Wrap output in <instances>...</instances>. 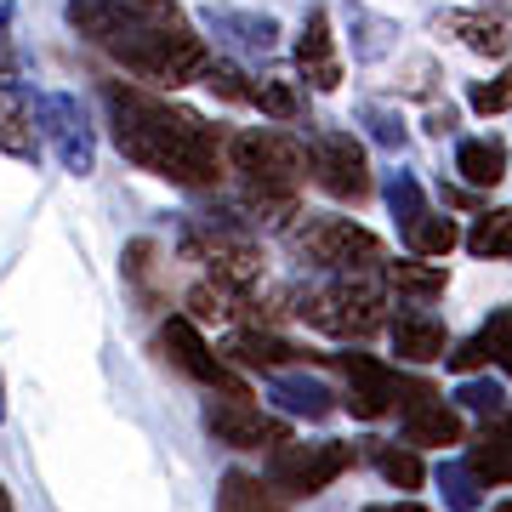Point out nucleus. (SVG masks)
Wrapping results in <instances>:
<instances>
[{"label":"nucleus","instance_id":"f03ea898","mask_svg":"<svg viewBox=\"0 0 512 512\" xmlns=\"http://www.w3.org/2000/svg\"><path fill=\"white\" fill-rule=\"evenodd\" d=\"M69 23L92 46H103L114 63H126L131 74L171 86V92L205 80L211 69L205 40L177 12H165V0H69Z\"/></svg>","mask_w":512,"mask_h":512},{"label":"nucleus","instance_id":"f257e3e1","mask_svg":"<svg viewBox=\"0 0 512 512\" xmlns=\"http://www.w3.org/2000/svg\"><path fill=\"white\" fill-rule=\"evenodd\" d=\"M109 120L114 148L148 177L177 188H217L228 177V137L205 126L194 109H177L171 97L109 80Z\"/></svg>","mask_w":512,"mask_h":512},{"label":"nucleus","instance_id":"9d476101","mask_svg":"<svg viewBox=\"0 0 512 512\" xmlns=\"http://www.w3.org/2000/svg\"><path fill=\"white\" fill-rule=\"evenodd\" d=\"M393 410H399V433L410 450H444V444H461V410L444 404L439 393L416 376H399V393H393Z\"/></svg>","mask_w":512,"mask_h":512},{"label":"nucleus","instance_id":"7c9ffc66","mask_svg":"<svg viewBox=\"0 0 512 512\" xmlns=\"http://www.w3.org/2000/svg\"><path fill=\"white\" fill-rule=\"evenodd\" d=\"M467 103H473V114H507L512 109V69L507 74H495V80H478L473 92H467Z\"/></svg>","mask_w":512,"mask_h":512},{"label":"nucleus","instance_id":"f8f14e48","mask_svg":"<svg viewBox=\"0 0 512 512\" xmlns=\"http://www.w3.org/2000/svg\"><path fill=\"white\" fill-rule=\"evenodd\" d=\"M336 370L348 376V410L359 421H382L393 410V393H399V370H387L382 359L370 353H336Z\"/></svg>","mask_w":512,"mask_h":512},{"label":"nucleus","instance_id":"5701e85b","mask_svg":"<svg viewBox=\"0 0 512 512\" xmlns=\"http://www.w3.org/2000/svg\"><path fill=\"white\" fill-rule=\"evenodd\" d=\"M399 234H404V245H410V256H427V262H433V256H450V251L461 245L456 222H450V217H439L433 205H421V211H416L410 222H404Z\"/></svg>","mask_w":512,"mask_h":512},{"label":"nucleus","instance_id":"6ab92c4d","mask_svg":"<svg viewBox=\"0 0 512 512\" xmlns=\"http://www.w3.org/2000/svg\"><path fill=\"white\" fill-rule=\"evenodd\" d=\"M268 393L285 416H308V421H325L336 410V393L325 382H313V376H291V370H274L268 376Z\"/></svg>","mask_w":512,"mask_h":512},{"label":"nucleus","instance_id":"39448f33","mask_svg":"<svg viewBox=\"0 0 512 512\" xmlns=\"http://www.w3.org/2000/svg\"><path fill=\"white\" fill-rule=\"evenodd\" d=\"M291 245L325 274H376L387 262L382 239L353 217H313L308 211V217L291 222Z\"/></svg>","mask_w":512,"mask_h":512},{"label":"nucleus","instance_id":"f3484780","mask_svg":"<svg viewBox=\"0 0 512 512\" xmlns=\"http://www.w3.org/2000/svg\"><path fill=\"white\" fill-rule=\"evenodd\" d=\"M387 330H393V353L410 365H433L450 353V336L433 313H399V319H387Z\"/></svg>","mask_w":512,"mask_h":512},{"label":"nucleus","instance_id":"c85d7f7f","mask_svg":"<svg viewBox=\"0 0 512 512\" xmlns=\"http://www.w3.org/2000/svg\"><path fill=\"white\" fill-rule=\"evenodd\" d=\"M154 245L148 239H137V245H126V279H131V291L143 296V302H160V262H154Z\"/></svg>","mask_w":512,"mask_h":512},{"label":"nucleus","instance_id":"a878e982","mask_svg":"<svg viewBox=\"0 0 512 512\" xmlns=\"http://www.w3.org/2000/svg\"><path fill=\"white\" fill-rule=\"evenodd\" d=\"M467 251L490 256V262H512V211H484V217L467 228Z\"/></svg>","mask_w":512,"mask_h":512},{"label":"nucleus","instance_id":"0eeeda50","mask_svg":"<svg viewBox=\"0 0 512 512\" xmlns=\"http://www.w3.org/2000/svg\"><path fill=\"white\" fill-rule=\"evenodd\" d=\"M353 444H342V439H285V444H274L268 450V484H274L285 501H302V495H319V490H330L336 478L353 467Z\"/></svg>","mask_w":512,"mask_h":512},{"label":"nucleus","instance_id":"f704fd0d","mask_svg":"<svg viewBox=\"0 0 512 512\" xmlns=\"http://www.w3.org/2000/svg\"><path fill=\"white\" fill-rule=\"evenodd\" d=\"M365 512H427V507L410 501V495H399V501H376V507H365Z\"/></svg>","mask_w":512,"mask_h":512},{"label":"nucleus","instance_id":"9b49d317","mask_svg":"<svg viewBox=\"0 0 512 512\" xmlns=\"http://www.w3.org/2000/svg\"><path fill=\"white\" fill-rule=\"evenodd\" d=\"M160 353H165L171 370H183L188 382L211 387V393H245L239 376H234V365H228L222 353H211V342L200 336V325H194L188 313H171V319L160 325Z\"/></svg>","mask_w":512,"mask_h":512},{"label":"nucleus","instance_id":"393cba45","mask_svg":"<svg viewBox=\"0 0 512 512\" xmlns=\"http://www.w3.org/2000/svg\"><path fill=\"white\" fill-rule=\"evenodd\" d=\"M370 461H376V473L393 484V490H421V478H427V467H421V456L410 450V444H365Z\"/></svg>","mask_w":512,"mask_h":512},{"label":"nucleus","instance_id":"473e14b6","mask_svg":"<svg viewBox=\"0 0 512 512\" xmlns=\"http://www.w3.org/2000/svg\"><path fill=\"white\" fill-rule=\"evenodd\" d=\"M205 86L222 92L228 103H251V86H245V74H239L234 63H211V69H205Z\"/></svg>","mask_w":512,"mask_h":512},{"label":"nucleus","instance_id":"a211bd4d","mask_svg":"<svg viewBox=\"0 0 512 512\" xmlns=\"http://www.w3.org/2000/svg\"><path fill=\"white\" fill-rule=\"evenodd\" d=\"M217 512H291V501L268 484V473L228 467L222 484H217Z\"/></svg>","mask_w":512,"mask_h":512},{"label":"nucleus","instance_id":"c9c22d12","mask_svg":"<svg viewBox=\"0 0 512 512\" xmlns=\"http://www.w3.org/2000/svg\"><path fill=\"white\" fill-rule=\"evenodd\" d=\"M450 126H456V109H433V120H427V131H439V137H444Z\"/></svg>","mask_w":512,"mask_h":512},{"label":"nucleus","instance_id":"2eb2a0df","mask_svg":"<svg viewBox=\"0 0 512 512\" xmlns=\"http://www.w3.org/2000/svg\"><path fill=\"white\" fill-rule=\"evenodd\" d=\"M222 359H234V365H251V370H262V376H274V370L308 365L313 353L296 348V342H285V336H279V330H268V325H245V330H234V336H228V353H222Z\"/></svg>","mask_w":512,"mask_h":512},{"label":"nucleus","instance_id":"cd10ccee","mask_svg":"<svg viewBox=\"0 0 512 512\" xmlns=\"http://www.w3.org/2000/svg\"><path fill=\"white\" fill-rule=\"evenodd\" d=\"M507 404H512V399H507V387H501V382H484L478 370H473V376H461V387H456V410H473V416L490 421V416H501Z\"/></svg>","mask_w":512,"mask_h":512},{"label":"nucleus","instance_id":"1a4fd4ad","mask_svg":"<svg viewBox=\"0 0 512 512\" xmlns=\"http://www.w3.org/2000/svg\"><path fill=\"white\" fill-rule=\"evenodd\" d=\"M205 433L222 444V450H274L285 444V421L268 416L262 404H251V393H211L205 399Z\"/></svg>","mask_w":512,"mask_h":512},{"label":"nucleus","instance_id":"6e6552de","mask_svg":"<svg viewBox=\"0 0 512 512\" xmlns=\"http://www.w3.org/2000/svg\"><path fill=\"white\" fill-rule=\"evenodd\" d=\"M308 177L325 188L330 200L342 205H365L370 200V160L353 131H313L308 143Z\"/></svg>","mask_w":512,"mask_h":512},{"label":"nucleus","instance_id":"423d86ee","mask_svg":"<svg viewBox=\"0 0 512 512\" xmlns=\"http://www.w3.org/2000/svg\"><path fill=\"white\" fill-rule=\"evenodd\" d=\"M183 256L188 262H200L205 279H222V285H234V291H256V279H262V251H256V239L228 217H205V222H188L183 228Z\"/></svg>","mask_w":512,"mask_h":512},{"label":"nucleus","instance_id":"2f4dec72","mask_svg":"<svg viewBox=\"0 0 512 512\" xmlns=\"http://www.w3.org/2000/svg\"><path fill=\"white\" fill-rule=\"evenodd\" d=\"M217 29H239L234 40H245V46H251V52H268V46H274V18H239V12H217Z\"/></svg>","mask_w":512,"mask_h":512},{"label":"nucleus","instance_id":"bb28decb","mask_svg":"<svg viewBox=\"0 0 512 512\" xmlns=\"http://www.w3.org/2000/svg\"><path fill=\"white\" fill-rule=\"evenodd\" d=\"M439 490H444V501L456 512H478V501H484V478L467 467V461H444L439 467Z\"/></svg>","mask_w":512,"mask_h":512},{"label":"nucleus","instance_id":"ddd939ff","mask_svg":"<svg viewBox=\"0 0 512 512\" xmlns=\"http://www.w3.org/2000/svg\"><path fill=\"white\" fill-rule=\"evenodd\" d=\"M444 365L456 370V376H473V370H484V365L512 376V308H495L467 342H456V348L444 353Z\"/></svg>","mask_w":512,"mask_h":512},{"label":"nucleus","instance_id":"20e7f679","mask_svg":"<svg viewBox=\"0 0 512 512\" xmlns=\"http://www.w3.org/2000/svg\"><path fill=\"white\" fill-rule=\"evenodd\" d=\"M296 313L308 319L313 330L325 336H342V342H365L387 325V296L370 274H336L325 285L296 296Z\"/></svg>","mask_w":512,"mask_h":512},{"label":"nucleus","instance_id":"e433bc0d","mask_svg":"<svg viewBox=\"0 0 512 512\" xmlns=\"http://www.w3.org/2000/svg\"><path fill=\"white\" fill-rule=\"evenodd\" d=\"M490 512H512V501H501V507H490Z\"/></svg>","mask_w":512,"mask_h":512},{"label":"nucleus","instance_id":"7ed1b4c3","mask_svg":"<svg viewBox=\"0 0 512 512\" xmlns=\"http://www.w3.org/2000/svg\"><path fill=\"white\" fill-rule=\"evenodd\" d=\"M228 171L245 183V211L268 228H285L296 217V194L308 183V143L291 131L256 126L228 137Z\"/></svg>","mask_w":512,"mask_h":512},{"label":"nucleus","instance_id":"72a5a7b5","mask_svg":"<svg viewBox=\"0 0 512 512\" xmlns=\"http://www.w3.org/2000/svg\"><path fill=\"white\" fill-rule=\"evenodd\" d=\"M365 120H370V131H376L387 148H399V143H404V126H399V120H393L387 109H365Z\"/></svg>","mask_w":512,"mask_h":512},{"label":"nucleus","instance_id":"4468645a","mask_svg":"<svg viewBox=\"0 0 512 512\" xmlns=\"http://www.w3.org/2000/svg\"><path fill=\"white\" fill-rule=\"evenodd\" d=\"M296 69L313 92H336L342 86V57H336V35H330V12L313 6L302 18V35H296Z\"/></svg>","mask_w":512,"mask_h":512},{"label":"nucleus","instance_id":"4be33fe9","mask_svg":"<svg viewBox=\"0 0 512 512\" xmlns=\"http://www.w3.org/2000/svg\"><path fill=\"white\" fill-rule=\"evenodd\" d=\"M46 114H52V137H57V148H63V165L86 177V171H92V137H86V120L74 114L69 97H52Z\"/></svg>","mask_w":512,"mask_h":512},{"label":"nucleus","instance_id":"b1692460","mask_svg":"<svg viewBox=\"0 0 512 512\" xmlns=\"http://www.w3.org/2000/svg\"><path fill=\"white\" fill-rule=\"evenodd\" d=\"M444 29L450 35H461V46L478 57H507L512 35L501 18H484V12H444Z\"/></svg>","mask_w":512,"mask_h":512},{"label":"nucleus","instance_id":"dca6fc26","mask_svg":"<svg viewBox=\"0 0 512 512\" xmlns=\"http://www.w3.org/2000/svg\"><path fill=\"white\" fill-rule=\"evenodd\" d=\"M461 461L484 478V490H490V484H512V404L501 410V416H490L484 427H478Z\"/></svg>","mask_w":512,"mask_h":512},{"label":"nucleus","instance_id":"412c9836","mask_svg":"<svg viewBox=\"0 0 512 512\" xmlns=\"http://www.w3.org/2000/svg\"><path fill=\"white\" fill-rule=\"evenodd\" d=\"M382 279H387V291L410 296V302H433V296H444V285H450V274H444L439 262H427V256L382 262Z\"/></svg>","mask_w":512,"mask_h":512},{"label":"nucleus","instance_id":"c756f323","mask_svg":"<svg viewBox=\"0 0 512 512\" xmlns=\"http://www.w3.org/2000/svg\"><path fill=\"white\" fill-rule=\"evenodd\" d=\"M251 103H256L262 114H274V120H296V109H302L296 86H291V80H279V74L256 80V86H251Z\"/></svg>","mask_w":512,"mask_h":512},{"label":"nucleus","instance_id":"aec40b11","mask_svg":"<svg viewBox=\"0 0 512 512\" xmlns=\"http://www.w3.org/2000/svg\"><path fill=\"white\" fill-rule=\"evenodd\" d=\"M456 171L467 188H495L507 177V143L501 137H467V143H456Z\"/></svg>","mask_w":512,"mask_h":512}]
</instances>
